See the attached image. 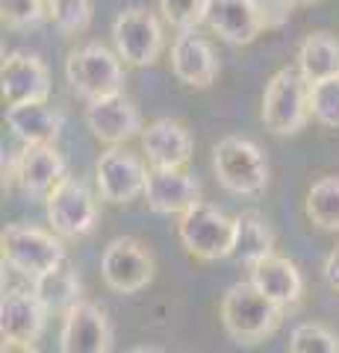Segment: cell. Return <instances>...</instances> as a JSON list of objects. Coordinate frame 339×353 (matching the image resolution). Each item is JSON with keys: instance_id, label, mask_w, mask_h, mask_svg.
I'll list each match as a JSON object with an SVG mask.
<instances>
[{"instance_id": "cell-1", "label": "cell", "mask_w": 339, "mask_h": 353, "mask_svg": "<svg viewBox=\"0 0 339 353\" xmlns=\"http://www.w3.org/2000/svg\"><path fill=\"white\" fill-rule=\"evenodd\" d=\"M283 321V306L269 301L254 283H233L222 297V324L236 345H260Z\"/></svg>"}, {"instance_id": "cell-2", "label": "cell", "mask_w": 339, "mask_h": 353, "mask_svg": "<svg viewBox=\"0 0 339 353\" xmlns=\"http://www.w3.org/2000/svg\"><path fill=\"white\" fill-rule=\"evenodd\" d=\"M177 239L186 248V253H192L195 259L204 262L227 259L233 256V245H236V221L227 218L213 203L198 201L183 215H177Z\"/></svg>"}, {"instance_id": "cell-3", "label": "cell", "mask_w": 339, "mask_h": 353, "mask_svg": "<svg viewBox=\"0 0 339 353\" xmlns=\"http://www.w3.org/2000/svg\"><path fill=\"white\" fill-rule=\"evenodd\" d=\"M213 171L222 189L239 197H257L269 185V162L251 139L227 136L213 148Z\"/></svg>"}, {"instance_id": "cell-4", "label": "cell", "mask_w": 339, "mask_h": 353, "mask_svg": "<svg viewBox=\"0 0 339 353\" xmlns=\"http://www.w3.org/2000/svg\"><path fill=\"white\" fill-rule=\"evenodd\" d=\"M262 124L275 136H295L310 118V83L298 68H280L262 92Z\"/></svg>"}, {"instance_id": "cell-5", "label": "cell", "mask_w": 339, "mask_h": 353, "mask_svg": "<svg viewBox=\"0 0 339 353\" xmlns=\"http://www.w3.org/2000/svg\"><path fill=\"white\" fill-rule=\"evenodd\" d=\"M65 80L74 94L89 103L124 92V65L122 57L104 44H83L65 59Z\"/></svg>"}, {"instance_id": "cell-6", "label": "cell", "mask_w": 339, "mask_h": 353, "mask_svg": "<svg viewBox=\"0 0 339 353\" xmlns=\"http://www.w3.org/2000/svg\"><path fill=\"white\" fill-rule=\"evenodd\" d=\"M59 239L62 236H53L48 230L30 224H9L0 233V256H3V265H9L12 271L36 280L39 274L65 262V248Z\"/></svg>"}, {"instance_id": "cell-7", "label": "cell", "mask_w": 339, "mask_h": 353, "mask_svg": "<svg viewBox=\"0 0 339 353\" xmlns=\"http://www.w3.org/2000/svg\"><path fill=\"white\" fill-rule=\"evenodd\" d=\"M113 41L115 53L124 59V65L148 68L162 57L166 32H162L159 18L148 6H130L124 12H118L113 21Z\"/></svg>"}, {"instance_id": "cell-8", "label": "cell", "mask_w": 339, "mask_h": 353, "mask_svg": "<svg viewBox=\"0 0 339 353\" xmlns=\"http://www.w3.org/2000/svg\"><path fill=\"white\" fill-rule=\"evenodd\" d=\"M48 221L53 233L62 239H83L97 227V201L80 180L65 174L45 197Z\"/></svg>"}, {"instance_id": "cell-9", "label": "cell", "mask_w": 339, "mask_h": 353, "mask_svg": "<svg viewBox=\"0 0 339 353\" xmlns=\"http://www.w3.org/2000/svg\"><path fill=\"white\" fill-rule=\"evenodd\" d=\"M101 277L118 294H136L154 280V256L133 236H118L101 256Z\"/></svg>"}, {"instance_id": "cell-10", "label": "cell", "mask_w": 339, "mask_h": 353, "mask_svg": "<svg viewBox=\"0 0 339 353\" xmlns=\"http://www.w3.org/2000/svg\"><path fill=\"white\" fill-rule=\"evenodd\" d=\"M95 180H97L101 201L124 206V203H133L136 197H145L148 168L136 153H130L118 145L101 153L97 168H95Z\"/></svg>"}, {"instance_id": "cell-11", "label": "cell", "mask_w": 339, "mask_h": 353, "mask_svg": "<svg viewBox=\"0 0 339 353\" xmlns=\"http://www.w3.org/2000/svg\"><path fill=\"white\" fill-rule=\"evenodd\" d=\"M62 176H65V159L53 145H24V150L9 165L3 159V185L15 180L21 192L30 197H48Z\"/></svg>"}, {"instance_id": "cell-12", "label": "cell", "mask_w": 339, "mask_h": 353, "mask_svg": "<svg viewBox=\"0 0 339 353\" xmlns=\"http://www.w3.org/2000/svg\"><path fill=\"white\" fill-rule=\"evenodd\" d=\"M86 127L92 130V136L101 145H109V148L127 145L130 139L142 136V130H145L136 103L124 92L86 103Z\"/></svg>"}, {"instance_id": "cell-13", "label": "cell", "mask_w": 339, "mask_h": 353, "mask_svg": "<svg viewBox=\"0 0 339 353\" xmlns=\"http://www.w3.org/2000/svg\"><path fill=\"white\" fill-rule=\"evenodd\" d=\"M59 353H113V324L92 301H80L62 315Z\"/></svg>"}, {"instance_id": "cell-14", "label": "cell", "mask_w": 339, "mask_h": 353, "mask_svg": "<svg viewBox=\"0 0 339 353\" xmlns=\"http://www.w3.org/2000/svg\"><path fill=\"white\" fill-rule=\"evenodd\" d=\"M0 92L9 106L50 97V71L36 53L15 50L0 65Z\"/></svg>"}, {"instance_id": "cell-15", "label": "cell", "mask_w": 339, "mask_h": 353, "mask_svg": "<svg viewBox=\"0 0 339 353\" xmlns=\"http://www.w3.org/2000/svg\"><path fill=\"white\" fill-rule=\"evenodd\" d=\"M171 71L189 88H210L218 77V57L198 30H183L171 44Z\"/></svg>"}, {"instance_id": "cell-16", "label": "cell", "mask_w": 339, "mask_h": 353, "mask_svg": "<svg viewBox=\"0 0 339 353\" xmlns=\"http://www.w3.org/2000/svg\"><path fill=\"white\" fill-rule=\"evenodd\" d=\"M148 209L157 215H183L201 201V185L183 168H151L145 185Z\"/></svg>"}, {"instance_id": "cell-17", "label": "cell", "mask_w": 339, "mask_h": 353, "mask_svg": "<svg viewBox=\"0 0 339 353\" xmlns=\"http://www.w3.org/2000/svg\"><path fill=\"white\" fill-rule=\"evenodd\" d=\"M139 139H142V153L151 162V168H183L195 150L192 132L180 121L171 118L151 121Z\"/></svg>"}, {"instance_id": "cell-18", "label": "cell", "mask_w": 339, "mask_h": 353, "mask_svg": "<svg viewBox=\"0 0 339 353\" xmlns=\"http://www.w3.org/2000/svg\"><path fill=\"white\" fill-rule=\"evenodd\" d=\"M48 315V306L32 292V285L12 289L3 294V303H0V333L6 341H36L45 333Z\"/></svg>"}, {"instance_id": "cell-19", "label": "cell", "mask_w": 339, "mask_h": 353, "mask_svg": "<svg viewBox=\"0 0 339 353\" xmlns=\"http://www.w3.org/2000/svg\"><path fill=\"white\" fill-rule=\"evenodd\" d=\"M204 24L218 32L227 44H251L266 27L251 6V0H206Z\"/></svg>"}, {"instance_id": "cell-20", "label": "cell", "mask_w": 339, "mask_h": 353, "mask_svg": "<svg viewBox=\"0 0 339 353\" xmlns=\"http://www.w3.org/2000/svg\"><path fill=\"white\" fill-rule=\"evenodd\" d=\"M6 124L24 145H53L62 132L65 115L48 106V101L15 103L6 109Z\"/></svg>"}, {"instance_id": "cell-21", "label": "cell", "mask_w": 339, "mask_h": 353, "mask_svg": "<svg viewBox=\"0 0 339 353\" xmlns=\"http://www.w3.org/2000/svg\"><path fill=\"white\" fill-rule=\"evenodd\" d=\"M251 283H254L269 301H275L283 309L295 306L304 294V277H301L298 265L287 256H275V253L251 268Z\"/></svg>"}, {"instance_id": "cell-22", "label": "cell", "mask_w": 339, "mask_h": 353, "mask_svg": "<svg viewBox=\"0 0 339 353\" xmlns=\"http://www.w3.org/2000/svg\"><path fill=\"white\" fill-rule=\"evenodd\" d=\"M236 245H233V259L254 268L257 262L269 259L275 253V233H271L269 221L257 209H245L236 218Z\"/></svg>"}, {"instance_id": "cell-23", "label": "cell", "mask_w": 339, "mask_h": 353, "mask_svg": "<svg viewBox=\"0 0 339 353\" xmlns=\"http://www.w3.org/2000/svg\"><path fill=\"white\" fill-rule=\"evenodd\" d=\"M32 283V292L41 297V303L48 306L50 315H65L71 306H77L83 301V285L77 271L71 268L68 262H59L57 268H50L45 274H39Z\"/></svg>"}, {"instance_id": "cell-24", "label": "cell", "mask_w": 339, "mask_h": 353, "mask_svg": "<svg viewBox=\"0 0 339 353\" xmlns=\"http://www.w3.org/2000/svg\"><path fill=\"white\" fill-rule=\"evenodd\" d=\"M298 71L301 77L313 83L339 77V41L331 32H310L298 48Z\"/></svg>"}, {"instance_id": "cell-25", "label": "cell", "mask_w": 339, "mask_h": 353, "mask_svg": "<svg viewBox=\"0 0 339 353\" xmlns=\"http://www.w3.org/2000/svg\"><path fill=\"white\" fill-rule=\"evenodd\" d=\"M307 218L325 233H339V176L327 174L316 180L307 192Z\"/></svg>"}, {"instance_id": "cell-26", "label": "cell", "mask_w": 339, "mask_h": 353, "mask_svg": "<svg viewBox=\"0 0 339 353\" xmlns=\"http://www.w3.org/2000/svg\"><path fill=\"white\" fill-rule=\"evenodd\" d=\"M48 18L62 36H77L92 24V0H48Z\"/></svg>"}, {"instance_id": "cell-27", "label": "cell", "mask_w": 339, "mask_h": 353, "mask_svg": "<svg viewBox=\"0 0 339 353\" xmlns=\"http://www.w3.org/2000/svg\"><path fill=\"white\" fill-rule=\"evenodd\" d=\"M289 353H339V336L325 324L304 321L289 333Z\"/></svg>"}, {"instance_id": "cell-28", "label": "cell", "mask_w": 339, "mask_h": 353, "mask_svg": "<svg viewBox=\"0 0 339 353\" xmlns=\"http://www.w3.org/2000/svg\"><path fill=\"white\" fill-rule=\"evenodd\" d=\"M310 115L327 130H339V77L310 85Z\"/></svg>"}, {"instance_id": "cell-29", "label": "cell", "mask_w": 339, "mask_h": 353, "mask_svg": "<svg viewBox=\"0 0 339 353\" xmlns=\"http://www.w3.org/2000/svg\"><path fill=\"white\" fill-rule=\"evenodd\" d=\"M0 18L9 30H32L48 18V0H0Z\"/></svg>"}, {"instance_id": "cell-30", "label": "cell", "mask_w": 339, "mask_h": 353, "mask_svg": "<svg viewBox=\"0 0 339 353\" xmlns=\"http://www.w3.org/2000/svg\"><path fill=\"white\" fill-rule=\"evenodd\" d=\"M159 9L174 30H198V24H204L206 0H159Z\"/></svg>"}, {"instance_id": "cell-31", "label": "cell", "mask_w": 339, "mask_h": 353, "mask_svg": "<svg viewBox=\"0 0 339 353\" xmlns=\"http://www.w3.org/2000/svg\"><path fill=\"white\" fill-rule=\"evenodd\" d=\"M251 6H254L262 27L278 30L292 18V12L298 9V0H251Z\"/></svg>"}, {"instance_id": "cell-32", "label": "cell", "mask_w": 339, "mask_h": 353, "mask_svg": "<svg viewBox=\"0 0 339 353\" xmlns=\"http://www.w3.org/2000/svg\"><path fill=\"white\" fill-rule=\"evenodd\" d=\"M322 274H325V283L331 285L333 292H339V241H336V248H333L331 253H327Z\"/></svg>"}, {"instance_id": "cell-33", "label": "cell", "mask_w": 339, "mask_h": 353, "mask_svg": "<svg viewBox=\"0 0 339 353\" xmlns=\"http://www.w3.org/2000/svg\"><path fill=\"white\" fill-rule=\"evenodd\" d=\"M0 353H39V347H36V341H6L3 339Z\"/></svg>"}, {"instance_id": "cell-34", "label": "cell", "mask_w": 339, "mask_h": 353, "mask_svg": "<svg viewBox=\"0 0 339 353\" xmlns=\"http://www.w3.org/2000/svg\"><path fill=\"white\" fill-rule=\"evenodd\" d=\"M127 353H162V350H159V347L145 345V347H133V350H127Z\"/></svg>"}, {"instance_id": "cell-35", "label": "cell", "mask_w": 339, "mask_h": 353, "mask_svg": "<svg viewBox=\"0 0 339 353\" xmlns=\"http://www.w3.org/2000/svg\"><path fill=\"white\" fill-rule=\"evenodd\" d=\"M310 3H316V0H298V6H310Z\"/></svg>"}]
</instances>
